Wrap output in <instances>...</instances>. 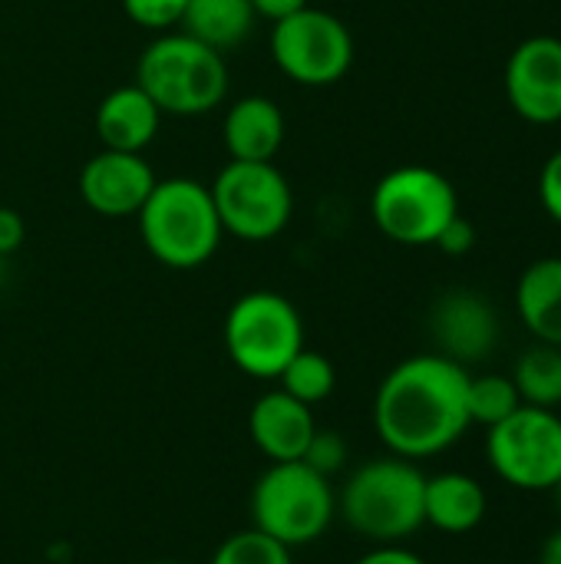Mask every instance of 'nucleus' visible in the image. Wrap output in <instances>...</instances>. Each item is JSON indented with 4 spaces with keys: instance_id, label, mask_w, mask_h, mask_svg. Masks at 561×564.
I'll return each instance as SVG.
<instances>
[{
    "instance_id": "1",
    "label": "nucleus",
    "mask_w": 561,
    "mask_h": 564,
    "mask_svg": "<svg viewBox=\"0 0 561 564\" xmlns=\"http://www.w3.org/2000/svg\"><path fill=\"white\" fill-rule=\"evenodd\" d=\"M470 370L443 354L400 360L377 387L374 430L390 456L420 463L453 449L470 423Z\"/></svg>"
},
{
    "instance_id": "2",
    "label": "nucleus",
    "mask_w": 561,
    "mask_h": 564,
    "mask_svg": "<svg viewBox=\"0 0 561 564\" xmlns=\"http://www.w3.org/2000/svg\"><path fill=\"white\" fill-rule=\"evenodd\" d=\"M136 221L145 251L172 271H195L208 264L225 241L212 188L188 175L159 178Z\"/></svg>"
},
{
    "instance_id": "3",
    "label": "nucleus",
    "mask_w": 561,
    "mask_h": 564,
    "mask_svg": "<svg viewBox=\"0 0 561 564\" xmlns=\"http://www.w3.org/2000/svg\"><path fill=\"white\" fill-rule=\"evenodd\" d=\"M228 63L222 50L185 30L155 33L136 63V83L162 116H208L228 96Z\"/></svg>"
},
{
    "instance_id": "4",
    "label": "nucleus",
    "mask_w": 561,
    "mask_h": 564,
    "mask_svg": "<svg viewBox=\"0 0 561 564\" xmlns=\"http://www.w3.org/2000/svg\"><path fill=\"white\" fill-rule=\"evenodd\" d=\"M423 489L427 476L417 469V463L400 456L370 459L354 469L341 489L337 516L357 535L377 545H400L427 525Z\"/></svg>"
},
{
    "instance_id": "5",
    "label": "nucleus",
    "mask_w": 561,
    "mask_h": 564,
    "mask_svg": "<svg viewBox=\"0 0 561 564\" xmlns=\"http://www.w3.org/2000/svg\"><path fill=\"white\" fill-rule=\"evenodd\" d=\"M334 516L331 479L308 463H271L251 489V525L291 552L317 542Z\"/></svg>"
},
{
    "instance_id": "6",
    "label": "nucleus",
    "mask_w": 561,
    "mask_h": 564,
    "mask_svg": "<svg viewBox=\"0 0 561 564\" xmlns=\"http://www.w3.org/2000/svg\"><path fill=\"white\" fill-rule=\"evenodd\" d=\"M460 215L456 185L430 165H397L370 192V218L384 238L403 248H430Z\"/></svg>"
},
{
    "instance_id": "7",
    "label": "nucleus",
    "mask_w": 561,
    "mask_h": 564,
    "mask_svg": "<svg viewBox=\"0 0 561 564\" xmlns=\"http://www.w3.org/2000/svg\"><path fill=\"white\" fill-rule=\"evenodd\" d=\"M228 360L255 377L278 380L281 370L304 350V321L291 297L278 291H248L225 314Z\"/></svg>"
},
{
    "instance_id": "8",
    "label": "nucleus",
    "mask_w": 561,
    "mask_h": 564,
    "mask_svg": "<svg viewBox=\"0 0 561 564\" xmlns=\"http://www.w3.org/2000/svg\"><path fill=\"white\" fill-rule=\"evenodd\" d=\"M208 188L222 231L238 241H274L294 218V188L274 162L228 159Z\"/></svg>"
},
{
    "instance_id": "9",
    "label": "nucleus",
    "mask_w": 561,
    "mask_h": 564,
    "mask_svg": "<svg viewBox=\"0 0 561 564\" xmlns=\"http://www.w3.org/2000/svg\"><path fill=\"white\" fill-rule=\"evenodd\" d=\"M268 50L278 73L308 89H324L341 83L357 56L350 26L337 13L311 3L271 23Z\"/></svg>"
},
{
    "instance_id": "10",
    "label": "nucleus",
    "mask_w": 561,
    "mask_h": 564,
    "mask_svg": "<svg viewBox=\"0 0 561 564\" xmlns=\"http://www.w3.org/2000/svg\"><path fill=\"white\" fill-rule=\"evenodd\" d=\"M486 459L519 492H555L561 482V416L555 410L519 406L489 430Z\"/></svg>"
},
{
    "instance_id": "11",
    "label": "nucleus",
    "mask_w": 561,
    "mask_h": 564,
    "mask_svg": "<svg viewBox=\"0 0 561 564\" xmlns=\"http://www.w3.org/2000/svg\"><path fill=\"white\" fill-rule=\"evenodd\" d=\"M506 99L532 126L561 122V40L529 36L506 59Z\"/></svg>"
},
{
    "instance_id": "12",
    "label": "nucleus",
    "mask_w": 561,
    "mask_h": 564,
    "mask_svg": "<svg viewBox=\"0 0 561 564\" xmlns=\"http://www.w3.org/2000/svg\"><path fill=\"white\" fill-rule=\"evenodd\" d=\"M159 175L142 152L99 149L79 169V198L99 218H136Z\"/></svg>"
},
{
    "instance_id": "13",
    "label": "nucleus",
    "mask_w": 561,
    "mask_h": 564,
    "mask_svg": "<svg viewBox=\"0 0 561 564\" xmlns=\"http://www.w3.org/2000/svg\"><path fill=\"white\" fill-rule=\"evenodd\" d=\"M430 330L436 340V354L470 367L486 360L499 347V314L476 291H450L433 304Z\"/></svg>"
},
{
    "instance_id": "14",
    "label": "nucleus",
    "mask_w": 561,
    "mask_h": 564,
    "mask_svg": "<svg viewBox=\"0 0 561 564\" xmlns=\"http://www.w3.org/2000/svg\"><path fill=\"white\" fill-rule=\"evenodd\" d=\"M248 433L258 453L271 463H301L311 436L317 433L314 406H304L281 387L258 397L248 416Z\"/></svg>"
},
{
    "instance_id": "15",
    "label": "nucleus",
    "mask_w": 561,
    "mask_h": 564,
    "mask_svg": "<svg viewBox=\"0 0 561 564\" xmlns=\"http://www.w3.org/2000/svg\"><path fill=\"white\" fill-rule=\"evenodd\" d=\"M162 112L159 106L145 96V89L132 79L122 83L116 89H109L93 116L96 126V139L103 149H116V152H145L159 129H162Z\"/></svg>"
},
{
    "instance_id": "16",
    "label": "nucleus",
    "mask_w": 561,
    "mask_h": 564,
    "mask_svg": "<svg viewBox=\"0 0 561 564\" xmlns=\"http://www.w3.org/2000/svg\"><path fill=\"white\" fill-rule=\"evenodd\" d=\"M284 112L271 96L251 93L228 106L222 119V142L228 159L238 162H274L284 145Z\"/></svg>"
},
{
    "instance_id": "17",
    "label": "nucleus",
    "mask_w": 561,
    "mask_h": 564,
    "mask_svg": "<svg viewBox=\"0 0 561 564\" xmlns=\"http://www.w3.org/2000/svg\"><path fill=\"white\" fill-rule=\"evenodd\" d=\"M489 512V496L479 479L466 473H440L427 479L423 519L443 535H470L483 525Z\"/></svg>"
},
{
    "instance_id": "18",
    "label": "nucleus",
    "mask_w": 561,
    "mask_h": 564,
    "mask_svg": "<svg viewBox=\"0 0 561 564\" xmlns=\"http://www.w3.org/2000/svg\"><path fill=\"white\" fill-rule=\"evenodd\" d=\"M516 311L536 344L561 347V258H539L519 274Z\"/></svg>"
},
{
    "instance_id": "19",
    "label": "nucleus",
    "mask_w": 561,
    "mask_h": 564,
    "mask_svg": "<svg viewBox=\"0 0 561 564\" xmlns=\"http://www.w3.org/2000/svg\"><path fill=\"white\" fill-rule=\"evenodd\" d=\"M255 20L258 13L251 0H188L179 30L225 53L251 36Z\"/></svg>"
},
{
    "instance_id": "20",
    "label": "nucleus",
    "mask_w": 561,
    "mask_h": 564,
    "mask_svg": "<svg viewBox=\"0 0 561 564\" xmlns=\"http://www.w3.org/2000/svg\"><path fill=\"white\" fill-rule=\"evenodd\" d=\"M513 383L526 406L559 410L561 406V347L532 344L513 367Z\"/></svg>"
},
{
    "instance_id": "21",
    "label": "nucleus",
    "mask_w": 561,
    "mask_h": 564,
    "mask_svg": "<svg viewBox=\"0 0 561 564\" xmlns=\"http://www.w3.org/2000/svg\"><path fill=\"white\" fill-rule=\"evenodd\" d=\"M278 383H281L284 393H291V397L301 400L304 406H317V403H324V400L334 393V387H337V370H334V364H331L324 354L304 347V350L294 354V360L281 370Z\"/></svg>"
},
{
    "instance_id": "22",
    "label": "nucleus",
    "mask_w": 561,
    "mask_h": 564,
    "mask_svg": "<svg viewBox=\"0 0 561 564\" xmlns=\"http://www.w3.org/2000/svg\"><path fill=\"white\" fill-rule=\"evenodd\" d=\"M519 406H522V400H519V390H516L513 377H506V373L473 377L470 373V390H466L470 423H479V426L493 430L503 420H509Z\"/></svg>"
},
{
    "instance_id": "23",
    "label": "nucleus",
    "mask_w": 561,
    "mask_h": 564,
    "mask_svg": "<svg viewBox=\"0 0 561 564\" xmlns=\"http://www.w3.org/2000/svg\"><path fill=\"white\" fill-rule=\"evenodd\" d=\"M208 564H294L291 549H284L281 542H274L271 535L258 532L255 525L245 532L228 535Z\"/></svg>"
},
{
    "instance_id": "24",
    "label": "nucleus",
    "mask_w": 561,
    "mask_h": 564,
    "mask_svg": "<svg viewBox=\"0 0 561 564\" xmlns=\"http://www.w3.org/2000/svg\"><path fill=\"white\" fill-rule=\"evenodd\" d=\"M119 3H122V13L129 17V23H136L149 33H169V30L182 26L188 0H119Z\"/></svg>"
},
{
    "instance_id": "25",
    "label": "nucleus",
    "mask_w": 561,
    "mask_h": 564,
    "mask_svg": "<svg viewBox=\"0 0 561 564\" xmlns=\"http://www.w3.org/2000/svg\"><path fill=\"white\" fill-rule=\"evenodd\" d=\"M301 463H308L311 469H317L321 476L331 479V476H334L337 469H344V463H347V443H344V436L334 433V430H321V426H317V433L311 436V443H308Z\"/></svg>"
},
{
    "instance_id": "26",
    "label": "nucleus",
    "mask_w": 561,
    "mask_h": 564,
    "mask_svg": "<svg viewBox=\"0 0 561 564\" xmlns=\"http://www.w3.org/2000/svg\"><path fill=\"white\" fill-rule=\"evenodd\" d=\"M539 202L546 215L561 225V149H555L539 172Z\"/></svg>"
},
{
    "instance_id": "27",
    "label": "nucleus",
    "mask_w": 561,
    "mask_h": 564,
    "mask_svg": "<svg viewBox=\"0 0 561 564\" xmlns=\"http://www.w3.org/2000/svg\"><path fill=\"white\" fill-rule=\"evenodd\" d=\"M473 245H476V228H473V221L463 218V215H456V218L440 231V238H436L433 248H440V251L450 254V258H463V254L473 251Z\"/></svg>"
},
{
    "instance_id": "28",
    "label": "nucleus",
    "mask_w": 561,
    "mask_h": 564,
    "mask_svg": "<svg viewBox=\"0 0 561 564\" xmlns=\"http://www.w3.org/2000/svg\"><path fill=\"white\" fill-rule=\"evenodd\" d=\"M26 241V221L17 208L0 205V258H10Z\"/></svg>"
},
{
    "instance_id": "29",
    "label": "nucleus",
    "mask_w": 561,
    "mask_h": 564,
    "mask_svg": "<svg viewBox=\"0 0 561 564\" xmlns=\"http://www.w3.org/2000/svg\"><path fill=\"white\" fill-rule=\"evenodd\" d=\"M354 564H427L417 552L403 549V545H377L367 555H360Z\"/></svg>"
},
{
    "instance_id": "30",
    "label": "nucleus",
    "mask_w": 561,
    "mask_h": 564,
    "mask_svg": "<svg viewBox=\"0 0 561 564\" xmlns=\"http://www.w3.org/2000/svg\"><path fill=\"white\" fill-rule=\"evenodd\" d=\"M308 3H311V0H251L255 13H258L261 20H268V23H278V20H284V17H291V13L304 10Z\"/></svg>"
},
{
    "instance_id": "31",
    "label": "nucleus",
    "mask_w": 561,
    "mask_h": 564,
    "mask_svg": "<svg viewBox=\"0 0 561 564\" xmlns=\"http://www.w3.org/2000/svg\"><path fill=\"white\" fill-rule=\"evenodd\" d=\"M542 564H561V529L546 539V545H542Z\"/></svg>"
},
{
    "instance_id": "32",
    "label": "nucleus",
    "mask_w": 561,
    "mask_h": 564,
    "mask_svg": "<svg viewBox=\"0 0 561 564\" xmlns=\"http://www.w3.org/2000/svg\"><path fill=\"white\" fill-rule=\"evenodd\" d=\"M3 278H7V258H0V284H3Z\"/></svg>"
},
{
    "instance_id": "33",
    "label": "nucleus",
    "mask_w": 561,
    "mask_h": 564,
    "mask_svg": "<svg viewBox=\"0 0 561 564\" xmlns=\"http://www.w3.org/2000/svg\"><path fill=\"white\" fill-rule=\"evenodd\" d=\"M555 499H559V512H561V482L555 486Z\"/></svg>"
},
{
    "instance_id": "34",
    "label": "nucleus",
    "mask_w": 561,
    "mask_h": 564,
    "mask_svg": "<svg viewBox=\"0 0 561 564\" xmlns=\"http://www.w3.org/2000/svg\"><path fill=\"white\" fill-rule=\"evenodd\" d=\"M149 564H182V562H149Z\"/></svg>"
}]
</instances>
